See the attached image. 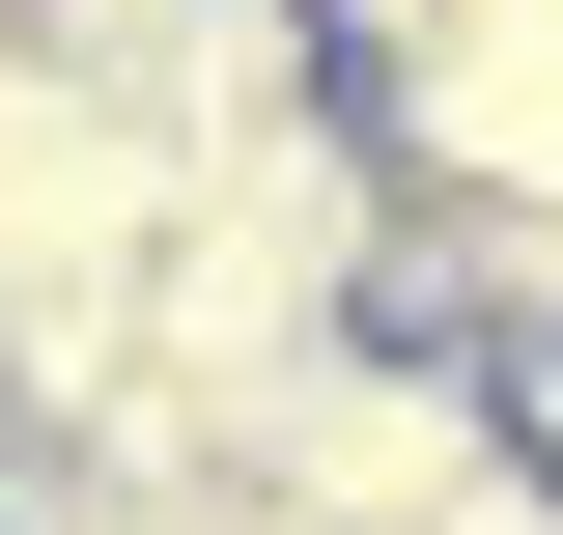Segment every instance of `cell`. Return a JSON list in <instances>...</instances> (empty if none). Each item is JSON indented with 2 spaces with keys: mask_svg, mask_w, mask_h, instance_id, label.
I'll return each mask as SVG.
<instances>
[{
  "mask_svg": "<svg viewBox=\"0 0 563 535\" xmlns=\"http://www.w3.org/2000/svg\"><path fill=\"white\" fill-rule=\"evenodd\" d=\"M225 479H254L282 535H479L507 479H536V423H507V367H479V338L339 310L310 367H254V395H225Z\"/></svg>",
  "mask_w": 563,
  "mask_h": 535,
  "instance_id": "6da1fadb",
  "label": "cell"
},
{
  "mask_svg": "<svg viewBox=\"0 0 563 535\" xmlns=\"http://www.w3.org/2000/svg\"><path fill=\"white\" fill-rule=\"evenodd\" d=\"M479 29H536V0H339V57H366V113H395L422 57H479Z\"/></svg>",
  "mask_w": 563,
  "mask_h": 535,
  "instance_id": "7a4b0ae2",
  "label": "cell"
},
{
  "mask_svg": "<svg viewBox=\"0 0 563 535\" xmlns=\"http://www.w3.org/2000/svg\"><path fill=\"white\" fill-rule=\"evenodd\" d=\"M479 535H563V479H507V507H479Z\"/></svg>",
  "mask_w": 563,
  "mask_h": 535,
  "instance_id": "3957f363",
  "label": "cell"
}]
</instances>
